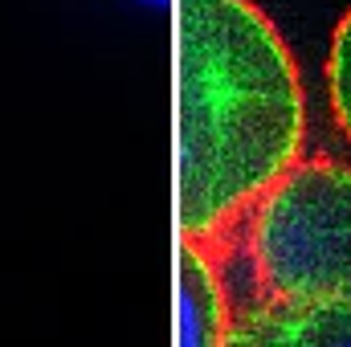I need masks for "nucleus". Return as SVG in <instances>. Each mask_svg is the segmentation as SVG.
I'll return each instance as SVG.
<instances>
[{"instance_id": "nucleus-1", "label": "nucleus", "mask_w": 351, "mask_h": 347, "mask_svg": "<svg viewBox=\"0 0 351 347\" xmlns=\"http://www.w3.org/2000/svg\"><path fill=\"white\" fill-rule=\"evenodd\" d=\"M302 139V82L274 21L250 0H180V241L208 246Z\"/></svg>"}, {"instance_id": "nucleus-2", "label": "nucleus", "mask_w": 351, "mask_h": 347, "mask_svg": "<svg viewBox=\"0 0 351 347\" xmlns=\"http://www.w3.org/2000/svg\"><path fill=\"white\" fill-rule=\"evenodd\" d=\"M200 250L233 315L351 298V168L298 156Z\"/></svg>"}, {"instance_id": "nucleus-3", "label": "nucleus", "mask_w": 351, "mask_h": 347, "mask_svg": "<svg viewBox=\"0 0 351 347\" xmlns=\"http://www.w3.org/2000/svg\"><path fill=\"white\" fill-rule=\"evenodd\" d=\"M225 347H351V298L237 311Z\"/></svg>"}, {"instance_id": "nucleus-4", "label": "nucleus", "mask_w": 351, "mask_h": 347, "mask_svg": "<svg viewBox=\"0 0 351 347\" xmlns=\"http://www.w3.org/2000/svg\"><path fill=\"white\" fill-rule=\"evenodd\" d=\"M176 286H180V347H225L233 307L213 258L192 241H180Z\"/></svg>"}, {"instance_id": "nucleus-5", "label": "nucleus", "mask_w": 351, "mask_h": 347, "mask_svg": "<svg viewBox=\"0 0 351 347\" xmlns=\"http://www.w3.org/2000/svg\"><path fill=\"white\" fill-rule=\"evenodd\" d=\"M327 94H331V115L339 131L351 143V8L331 33V53H327Z\"/></svg>"}, {"instance_id": "nucleus-6", "label": "nucleus", "mask_w": 351, "mask_h": 347, "mask_svg": "<svg viewBox=\"0 0 351 347\" xmlns=\"http://www.w3.org/2000/svg\"><path fill=\"white\" fill-rule=\"evenodd\" d=\"M131 4H143V8H156V12H160V8H168L172 0H131Z\"/></svg>"}]
</instances>
